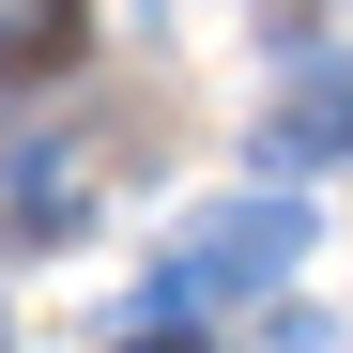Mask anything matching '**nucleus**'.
Returning a JSON list of instances; mask_svg holds the SVG:
<instances>
[{
  "instance_id": "obj_4",
  "label": "nucleus",
  "mask_w": 353,
  "mask_h": 353,
  "mask_svg": "<svg viewBox=\"0 0 353 353\" xmlns=\"http://www.w3.org/2000/svg\"><path fill=\"white\" fill-rule=\"evenodd\" d=\"M77 46H92L77 16H0V108H16V92H46V77L77 62Z\"/></svg>"
},
{
  "instance_id": "obj_5",
  "label": "nucleus",
  "mask_w": 353,
  "mask_h": 353,
  "mask_svg": "<svg viewBox=\"0 0 353 353\" xmlns=\"http://www.w3.org/2000/svg\"><path fill=\"white\" fill-rule=\"evenodd\" d=\"M123 353H200V323H139V338H123Z\"/></svg>"
},
{
  "instance_id": "obj_2",
  "label": "nucleus",
  "mask_w": 353,
  "mask_h": 353,
  "mask_svg": "<svg viewBox=\"0 0 353 353\" xmlns=\"http://www.w3.org/2000/svg\"><path fill=\"white\" fill-rule=\"evenodd\" d=\"M77 230H92V169L77 154H0V261L77 246Z\"/></svg>"
},
{
  "instance_id": "obj_3",
  "label": "nucleus",
  "mask_w": 353,
  "mask_h": 353,
  "mask_svg": "<svg viewBox=\"0 0 353 353\" xmlns=\"http://www.w3.org/2000/svg\"><path fill=\"white\" fill-rule=\"evenodd\" d=\"M261 169H276V185H292V169H353V62H338V77H307V92H276Z\"/></svg>"
},
{
  "instance_id": "obj_1",
  "label": "nucleus",
  "mask_w": 353,
  "mask_h": 353,
  "mask_svg": "<svg viewBox=\"0 0 353 353\" xmlns=\"http://www.w3.org/2000/svg\"><path fill=\"white\" fill-rule=\"evenodd\" d=\"M307 261V200H215V215H185V246L154 261V292H139V323H185V307H261V292Z\"/></svg>"
},
{
  "instance_id": "obj_6",
  "label": "nucleus",
  "mask_w": 353,
  "mask_h": 353,
  "mask_svg": "<svg viewBox=\"0 0 353 353\" xmlns=\"http://www.w3.org/2000/svg\"><path fill=\"white\" fill-rule=\"evenodd\" d=\"M0 338H16V323H0Z\"/></svg>"
}]
</instances>
